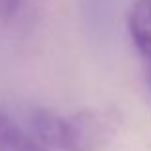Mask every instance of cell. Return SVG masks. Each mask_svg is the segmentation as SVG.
Segmentation results:
<instances>
[{
  "mask_svg": "<svg viewBox=\"0 0 151 151\" xmlns=\"http://www.w3.org/2000/svg\"><path fill=\"white\" fill-rule=\"evenodd\" d=\"M0 151H48V147L0 111Z\"/></svg>",
  "mask_w": 151,
  "mask_h": 151,
  "instance_id": "obj_3",
  "label": "cell"
},
{
  "mask_svg": "<svg viewBox=\"0 0 151 151\" xmlns=\"http://www.w3.org/2000/svg\"><path fill=\"white\" fill-rule=\"evenodd\" d=\"M147 73H149V84H151V71H147Z\"/></svg>",
  "mask_w": 151,
  "mask_h": 151,
  "instance_id": "obj_5",
  "label": "cell"
},
{
  "mask_svg": "<svg viewBox=\"0 0 151 151\" xmlns=\"http://www.w3.org/2000/svg\"><path fill=\"white\" fill-rule=\"evenodd\" d=\"M21 0H0V21H8L17 12Z\"/></svg>",
  "mask_w": 151,
  "mask_h": 151,
  "instance_id": "obj_4",
  "label": "cell"
},
{
  "mask_svg": "<svg viewBox=\"0 0 151 151\" xmlns=\"http://www.w3.org/2000/svg\"><path fill=\"white\" fill-rule=\"evenodd\" d=\"M121 117L115 109H81L75 113H55L35 109L29 124L44 145L59 151H96L113 138Z\"/></svg>",
  "mask_w": 151,
  "mask_h": 151,
  "instance_id": "obj_1",
  "label": "cell"
},
{
  "mask_svg": "<svg viewBox=\"0 0 151 151\" xmlns=\"http://www.w3.org/2000/svg\"><path fill=\"white\" fill-rule=\"evenodd\" d=\"M128 33L151 71V0H136L128 12Z\"/></svg>",
  "mask_w": 151,
  "mask_h": 151,
  "instance_id": "obj_2",
  "label": "cell"
}]
</instances>
